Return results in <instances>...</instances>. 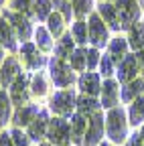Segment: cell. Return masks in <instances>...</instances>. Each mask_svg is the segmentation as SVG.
Wrapping results in <instances>:
<instances>
[{"label":"cell","mask_w":144,"mask_h":146,"mask_svg":"<svg viewBox=\"0 0 144 146\" xmlns=\"http://www.w3.org/2000/svg\"><path fill=\"white\" fill-rule=\"evenodd\" d=\"M128 112L122 108L116 106L112 110H106V138L110 140L112 144L120 146L128 140Z\"/></svg>","instance_id":"cell-1"},{"label":"cell","mask_w":144,"mask_h":146,"mask_svg":"<svg viewBox=\"0 0 144 146\" xmlns=\"http://www.w3.org/2000/svg\"><path fill=\"white\" fill-rule=\"evenodd\" d=\"M47 110L59 118H71L77 110V94L73 87L69 89H57L55 94L47 98Z\"/></svg>","instance_id":"cell-2"},{"label":"cell","mask_w":144,"mask_h":146,"mask_svg":"<svg viewBox=\"0 0 144 146\" xmlns=\"http://www.w3.org/2000/svg\"><path fill=\"white\" fill-rule=\"evenodd\" d=\"M47 67H49L47 73L51 77V83L57 89H69V87H73L77 83V75H75V71L71 69L69 61L59 59V57H51Z\"/></svg>","instance_id":"cell-3"},{"label":"cell","mask_w":144,"mask_h":146,"mask_svg":"<svg viewBox=\"0 0 144 146\" xmlns=\"http://www.w3.org/2000/svg\"><path fill=\"white\" fill-rule=\"evenodd\" d=\"M0 12H2V16L6 18L8 25L12 27V31H14V35H16V39H19V43H27V41H31V39H33V35H35V27H33L31 18H29L27 14L16 12V10L8 8V6H4Z\"/></svg>","instance_id":"cell-4"},{"label":"cell","mask_w":144,"mask_h":146,"mask_svg":"<svg viewBox=\"0 0 144 146\" xmlns=\"http://www.w3.org/2000/svg\"><path fill=\"white\" fill-rule=\"evenodd\" d=\"M19 59H21V65L25 71H41L49 59L45 57V53H41L37 49V45H35L33 41H27V43H21L19 47Z\"/></svg>","instance_id":"cell-5"},{"label":"cell","mask_w":144,"mask_h":146,"mask_svg":"<svg viewBox=\"0 0 144 146\" xmlns=\"http://www.w3.org/2000/svg\"><path fill=\"white\" fill-rule=\"evenodd\" d=\"M87 36L89 45L96 49H104L110 43V27H108L98 12H92L87 16Z\"/></svg>","instance_id":"cell-6"},{"label":"cell","mask_w":144,"mask_h":146,"mask_svg":"<svg viewBox=\"0 0 144 146\" xmlns=\"http://www.w3.org/2000/svg\"><path fill=\"white\" fill-rule=\"evenodd\" d=\"M47 140L53 146H71V126H69V118L53 116L49 120V128H47Z\"/></svg>","instance_id":"cell-7"},{"label":"cell","mask_w":144,"mask_h":146,"mask_svg":"<svg viewBox=\"0 0 144 146\" xmlns=\"http://www.w3.org/2000/svg\"><path fill=\"white\" fill-rule=\"evenodd\" d=\"M114 4L118 8L122 31H128L134 23H138L142 18V6H140L138 0H116Z\"/></svg>","instance_id":"cell-8"},{"label":"cell","mask_w":144,"mask_h":146,"mask_svg":"<svg viewBox=\"0 0 144 146\" xmlns=\"http://www.w3.org/2000/svg\"><path fill=\"white\" fill-rule=\"evenodd\" d=\"M104 134H106V114L104 110H100L98 114L87 118V132L81 146H100V142L104 140Z\"/></svg>","instance_id":"cell-9"},{"label":"cell","mask_w":144,"mask_h":146,"mask_svg":"<svg viewBox=\"0 0 144 146\" xmlns=\"http://www.w3.org/2000/svg\"><path fill=\"white\" fill-rule=\"evenodd\" d=\"M29 75L27 71H23L19 77L12 81V85L8 87V96L12 100V106L14 108H21V106H27L29 100H31V85H29Z\"/></svg>","instance_id":"cell-10"},{"label":"cell","mask_w":144,"mask_h":146,"mask_svg":"<svg viewBox=\"0 0 144 146\" xmlns=\"http://www.w3.org/2000/svg\"><path fill=\"white\" fill-rule=\"evenodd\" d=\"M100 104L102 110H112L120 106V81L116 77L102 79V91H100Z\"/></svg>","instance_id":"cell-11"},{"label":"cell","mask_w":144,"mask_h":146,"mask_svg":"<svg viewBox=\"0 0 144 146\" xmlns=\"http://www.w3.org/2000/svg\"><path fill=\"white\" fill-rule=\"evenodd\" d=\"M23 65H21V59L16 55H6V59L0 65V87L2 89H8L12 85V81L16 79L23 73Z\"/></svg>","instance_id":"cell-12"},{"label":"cell","mask_w":144,"mask_h":146,"mask_svg":"<svg viewBox=\"0 0 144 146\" xmlns=\"http://www.w3.org/2000/svg\"><path fill=\"white\" fill-rule=\"evenodd\" d=\"M140 63H138V57H136V53H128L126 57L118 63L116 67V79L120 83H128L132 79L138 77V73H140Z\"/></svg>","instance_id":"cell-13"},{"label":"cell","mask_w":144,"mask_h":146,"mask_svg":"<svg viewBox=\"0 0 144 146\" xmlns=\"http://www.w3.org/2000/svg\"><path fill=\"white\" fill-rule=\"evenodd\" d=\"M49 120H51V116H49V110H45V108H41V112L37 114V118H35L29 126H27V134H29V138L33 140V142H43L45 138H47V128H49Z\"/></svg>","instance_id":"cell-14"},{"label":"cell","mask_w":144,"mask_h":146,"mask_svg":"<svg viewBox=\"0 0 144 146\" xmlns=\"http://www.w3.org/2000/svg\"><path fill=\"white\" fill-rule=\"evenodd\" d=\"M77 89H79V94L98 98L102 91V75L98 71H83L77 77Z\"/></svg>","instance_id":"cell-15"},{"label":"cell","mask_w":144,"mask_h":146,"mask_svg":"<svg viewBox=\"0 0 144 146\" xmlns=\"http://www.w3.org/2000/svg\"><path fill=\"white\" fill-rule=\"evenodd\" d=\"M39 112H41V106H39V104L29 102L27 106L14 108V114H12L10 124H12V126H16V128H27L35 118H37V114H39Z\"/></svg>","instance_id":"cell-16"},{"label":"cell","mask_w":144,"mask_h":146,"mask_svg":"<svg viewBox=\"0 0 144 146\" xmlns=\"http://www.w3.org/2000/svg\"><path fill=\"white\" fill-rule=\"evenodd\" d=\"M29 85H31V96L37 98V100H45L49 98V85H51V77L47 71H35L31 79H29Z\"/></svg>","instance_id":"cell-17"},{"label":"cell","mask_w":144,"mask_h":146,"mask_svg":"<svg viewBox=\"0 0 144 146\" xmlns=\"http://www.w3.org/2000/svg\"><path fill=\"white\" fill-rule=\"evenodd\" d=\"M96 12L102 16V21L110 27V31H116V33L122 31V27H120V16H118V8H116L114 2L100 0V4L96 6Z\"/></svg>","instance_id":"cell-18"},{"label":"cell","mask_w":144,"mask_h":146,"mask_svg":"<svg viewBox=\"0 0 144 146\" xmlns=\"http://www.w3.org/2000/svg\"><path fill=\"white\" fill-rule=\"evenodd\" d=\"M0 43H2V47L6 49V53L14 55V53H19V39H16V35L12 31V27L8 25V21L2 16V12H0Z\"/></svg>","instance_id":"cell-19"},{"label":"cell","mask_w":144,"mask_h":146,"mask_svg":"<svg viewBox=\"0 0 144 146\" xmlns=\"http://www.w3.org/2000/svg\"><path fill=\"white\" fill-rule=\"evenodd\" d=\"M144 96V77H136L128 83H120V102L122 104H130L136 98Z\"/></svg>","instance_id":"cell-20"},{"label":"cell","mask_w":144,"mask_h":146,"mask_svg":"<svg viewBox=\"0 0 144 146\" xmlns=\"http://www.w3.org/2000/svg\"><path fill=\"white\" fill-rule=\"evenodd\" d=\"M108 51V55H110V59L116 63V67H118V63L126 57V55L130 53V45H128V39L126 36H112L110 39V43H108V47H106Z\"/></svg>","instance_id":"cell-21"},{"label":"cell","mask_w":144,"mask_h":146,"mask_svg":"<svg viewBox=\"0 0 144 146\" xmlns=\"http://www.w3.org/2000/svg\"><path fill=\"white\" fill-rule=\"evenodd\" d=\"M33 43L37 45V49L41 53H53V49H55V39H53V35L49 33V29L45 25H39V27H35V35H33Z\"/></svg>","instance_id":"cell-22"},{"label":"cell","mask_w":144,"mask_h":146,"mask_svg":"<svg viewBox=\"0 0 144 146\" xmlns=\"http://www.w3.org/2000/svg\"><path fill=\"white\" fill-rule=\"evenodd\" d=\"M69 126H71V142L75 146H81V142L85 138V132H87V118L81 116L79 112H75L69 118Z\"/></svg>","instance_id":"cell-23"},{"label":"cell","mask_w":144,"mask_h":146,"mask_svg":"<svg viewBox=\"0 0 144 146\" xmlns=\"http://www.w3.org/2000/svg\"><path fill=\"white\" fill-rule=\"evenodd\" d=\"M100 110H102V104H100L98 98H94V96H85V94H79V96H77V110H75V112H79L81 116L92 118L94 114L100 112Z\"/></svg>","instance_id":"cell-24"},{"label":"cell","mask_w":144,"mask_h":146,"mask_svg":"<svg viewBox=\"0 0 144 146\" xmlns=\"http://www.w3.org/2000/svg\"><path fill=\"white\" fill-rule=\"evenodd\" d=\"M12 114H14V106H12V100L8 96V89L0 87V130H4L10 124Z\"/></svg>","instance_id":"cell-25"},{"label":"cell","mask_w":144,"mask_h":146,"mask_svg":"<svg viewBox=\"0 0 144 146\" xmlns=\"http://www.w3.org/2000/svg\"><path fill=\"white\" fill-rule=\"evenodd\" d=\"M75 49H77V45H75V41H73V36H71V33L67 31V33L61 36V39L55 41V49H53V53H55V57L67 61Z\"/></svg>","instance_id":"cell-26"},{"label":"cell","mask_w":144,"mask_h":146,"mask_svg":"<svg viewBox=\"0 0 144 146\" xmlns=\"http://www.w3.org/2000/svg\"><path fill=\"white\" fill-rule=\"evenodd\" d=\"M126 33H128V35H126V39H128L130 49H132L134 53H136V51H142V49H144V23H142V21L134 23Z\"/></svg>","instance_id":"cell-27"},{"label":"cell","mask_w":144,"mask_h":146,"mask_svg":"<svg viewBox=\"0 0 144 146\" xmlns=\"http://www.w3.org/2000/svg\"><path fill=\"white\" fill-rule=\"evenodd\" d=\"M126 112H128V122H130V126L140 128V126L144 124V96H140V98H136L134 102H130Z\"/></svg>","instance_id":"cell-28"},{"label":"cell","mask_w":144,"mask_h":146,"mask_svg":"<svg viewBox=\"0 0 144 146\" xmlns=\"http://www.w3.org/2000/svg\"><path fill=\"white\" fill-rule=\"evenodd\" d=\"M65 25H67V21L55 10V12H51V16L47 18V23H45V27L49 29V33L53 35V39H61V36L67 33V29H65Z\"/></svg>","instance_id":"cell-29"},{"label":"cell","mask_w":144,"mask_h":146,"mask_svg":"<svg viewBox=\"0 0 144 146\" xmlns=\"http://www.w3.org/2000/svg\"><path fill=\"white\" fill-rule=\"evenodd\" d=\"M71 6L75 21H85L92 12H96V0H71Z\"/></svg>","instance_id":"cell-30"},{"label":"cell","mask_w":144,"mask_h":146,"mask_svg":"<svg viewBox=\"0 0 144 146\" xmlns=\"http://www.w3.org/2000/svg\"><path fill=\"white\" fill-rule=\"evenodd\" d=\"M71 69L75 73H83L87 71V47H77L73 53H71V57L67 59Z\"/></svg>","instance_id":"cell-31"},{"label":"cell","mask_w":144,"mask_h":146,"mask_svg":"<svg viewBox=\"0 0 144 146\" xmlns=\"http://www.w3.org/2000/svg\"><path fill=\"white\" fill-rule=\"evenodd\" d=\"M71 36L77 47H85L89 43V36H87V21H73L71 23V29H69Z\"/></svg>","instance_id":"cell-32"},{"label":"cell","mask_w":144,"mask_h":146,"mask_svg":"<svg viewBox=\"0 0 144 146\" xmlns=\"http://www.w3.org/2000/svg\"><path fill=\"white\" fill-rule=\"evenodd\" d=\"M51 12H53V0H35L33 18H37L39 23H47Z\"/></svg>","instance_id":"cell-33"},{"label":"cell","mask_w":144,"mask_h":146,"mask_svg":"<svg viewBox=\"0 0 144 146\" xmlns=\"http://www.w3.org/2000/svg\"><path fill=\"white\" fill-rule=\"evenodd\" d=\"M100 75L102 79H108V77H114L116 75V63L110 59V55H102V61H100Z\"/></svg>","instance_id":"cell-34"},{"label":"cell","mask_w":144,"mask_h":146,"mask_svg":"<svg viewBox=\"0 0 144 146\" xmlns=\"http://www.w3.org/2000/svg\"><path fill=\"white\" fill-rule=\"evenodd\" d=\"M53 6H55V10L65 18L67 23L73 21V6H71V0H53Z\"/></svg>","instance_id":"cell-35"},{"label":"cell","mask_w":144,"mask_h":146,"mask_svg":"<svg viewBox=\"0 0 144 146\" xmlns=\"http://www.w3.org/2000/svg\"><path fill=\"white\" fill-rule=\"evenodd\" d=\"M33 6H35V0H10L8 8L16 10V12H23L29 18H33Z\"/></svg>","instance_id":"cell-36"},{"label":"cell","mask_w":144,"mask_h":146,"mask_svg":"<svg viewBox=\"0 0 144 146\" xmlns=\"http://www.w3.org/2000/svg\"><path fill=\"white\" fill-rule=\"evenodd\" d=\"M10 136H12L14 146H31V142H33V140L29 138L27 130H23V128H16V126L10 128Z\"/></svg>","instance_id":"cell-37"},{"label":"cell","mask_w":144,"mask_h":146,"mask_svg":"<svg viewBox=\"0 0 144 146\" xmlns=\"http://www.w3.org/2000/svg\"><path fill=\"white\" fill-rule=\"evenodd\" d=\"M102 61V53L96 47H87V71H96Z\"/></svg>","instance_id":"cell-38"},{"label":"cell","mask_w":144,"mask_h":146,"mask_svg":"<svg viewBox=\"0 0 144 146\" xmlns=\"http://www.w3.org/2000/svg\"><path fill=\"white\" fill-rule=\"evenodd\" d=\"M0 146H14L12 142V136H10V130H0Z\"/></svg>","instance_id":"cell-39"},{"label":"cell","mask_w":144,"mask_h":146,"mask_svg":"<svg viewBox=\"0 0 144 146\" xmlns=\"http://www.w3.org/2000/svg\"><path fill=\"white\" fill-rule=\"evenodd\" d=\"M124 146H142V138H140V132L136 130L134 134L128 136V140L124 142Z\"/></svg>","instance_id":"cell-40"},{"label":"cell","mask_w":144,"mask_h":146,"mask_svg":"<svg viewBox=\"0 0 144 146\" xmlns=\"http://www.w3.org/2000/svg\"><path fill=\"white\" fill-rule=\"evenodd\" d=\"M4 59H6V49L2 47V43H0V65H2Z\"/></svg>","instance_id":"cell-41"},{"label":"cell","mask_w":144,"mask_h":146,"mask_svg":"<svg viewBox=\"0 0 144 146\" xmlns=\"http://www.w3.org/2000/svg\"><path fill=\"white\" fill-rule=\"evenodd\" d=\"M100 146H116V144H112L110 140H102V142H100Z\"/></svg>","instance_id":"cell-42"},{"label":"cell","mask_w":144,"mask_h":146,"mask_svg":"<svg viewBox=\"0 0 144 146\" xmlns=\"http://www.w3.org/2000/svg\"><path fill=\"white\" fill-rule=\"evenodd\" d=\"M138 132H140V138H142V146H144V124L140 126V130H138Z\"/></svg>","instance_id":"cell-43"},{"label":"cell","mask_w":144,"mask_h":146,"mask_svg":"<svg viewBox=\"0 0 144 146\" xmlns=\"http://www.w3.org/2000/svg\"><path fill=\"white\" fill-rule=\"evenodd\" d=\"M39 146H53L49 140H43V142H39Z\"/></svg>","instance_id":"cell-44"},{"label":"cell","mask_w":144,"mask_h":146,"mask_svg":"<svg viewBox=\"0 0 144 146\" xmlns=\"http://www.w3.org/2000/svg\"><path fill=\"white\" fill-rule=\"evenodd\" d=\"M4 6H6V0H0V10H2Z\"/></svg>","instance_id":"cell-45"},{"label":"cell","mask_w":144,"mask_h":146,"mask_svg":"<svg viewBox=\"0 0 144 146\" xmlns=\"http://www.w3.org/2000/svg\"><path fill=\"white\" fill-rule=\"evenodd\" d=\"M138 2H140V6H142V8H144V0H138Z\"/></svg>","instance_id":"cell-46"},{"label":"cell","mask_w":144,"mask_h":146,"mask_svg":"<svg viewBox=\"0 0 144 146\" xmlns=\"http://www.w3.org/2000/svg\"><path fill=\"white\" fill-rule=\"evenodd\" d=\"M108 2H116V0H108Z\"/></svg>","instance_id":"cell-47"}]
</instances>
